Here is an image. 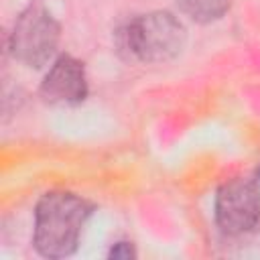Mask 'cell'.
Listing matches in <instances>:
<instances>
[{
	"mask_svg": "<svg viewBox=\"0 0 260 260\" xmlns=\"http://www.w3.org/2000/svg\"><path fill=\"white\" fill-rule=\"evenodd\" d=\"M93 205L71 191H47L35 207V250L45 258L71 256Z\"/></svg>",
	"mask_w": 260,
	"mask_h": 260,
	"instance_id": "obj_1",
	"label": "cell"
},
{
	"mask_svg": "<svg viewBox=\"0 0 260 260\" xmlns=\"http://www.w3.org/2000/svg\"><path fill=\"white\" fill-rule=\"evenodd\" d=\"M187 43L183 22L167 12L152 10L132 18L120 32V45L130 59L146 65L173 61Z\"/></svg>",
	"mask_w": 260,
	"mask_h": 260,
	"instance_id": "obj_2",
	"label": "cell"
},
{
	"mask_svg": "<svg viewBox=\"0 0 260 260\" xmlns=\"http://www.w3.org/2000/svg\"><path fill=\"white\" fill-rule=\"evenodd\" d=\"M61 26L43 4L26 6L14 20L8 49L16 61L30 69L45 67L59 45Z\"/></svg>",
	"mask_w": 260,
	"mask_h": 260,
	"instance_id": "obj_3",
	"label": "cell"
},
{
	"mask_svg": "<svg viewBox=\"0 0 260 260\" xmlns=\"http://www.w3.org/2000/svg\"><path fill=\"white\" fill-rule=\"evenodd\" d=\"M215 223L223 234L240 236L260 221V189L250 179L225 181L215 195Z\"/></svg>",
	"mask_w": 260,
	"mask_h": 260,
	"instance_id": "obj_4",
	"label": "cell"
},
{
	"mask_svg": "<svg viewBox=\"0 0 260 260\" xmlns=\"http://www.w3.org/2000/svg\"><path fill=\"white\" fill-rule=\"evenodd\" d=\"M85 67L73 55H59L39 87L41 98L53 106H77L87 98Z\"/></svg>",
	"mask_w": 260,
	"mask_h": 260,
	"instance_id": "obj_5",
	"label": "cell"
},
{
	"mask_svg": "<svg viewBox=\"0 0 260 260\" xmlns=\"http://www.w3.org/2000/svg\"><path fill=\"white\" fill-rule=\"evenodd\" d=\"M181 12L193 22L209 24L219 20L232 6V0H177Z\"/></svg>",
	"mask_w": 260,
	"mask_h": 260,
	"instance_id": "obj_6",
	"label": "cell"
},
{
	"mask_svg": "<svg viewBox=\"0 0 260 260\" xmlns=\"http://www.w3.org/2000/svg\"><path fill=\"white\" fill-rule=\"evenodd\" d=\"M108 258H112V260H132V258H136V250L130 242H116L110 248Z\"/></svg>",
	"mask_w": 260,
	"mask_h": 260,
	"instance_id": "obj_7",
	"label": "cell"
},
{
	"mask_svg": "<svg viewBox=\"0 0 260 260\" xmlns=\"http://www.w3.org/2000/svg\"><path fill=\"white\" fill-rule=\"evenodd\" d=\"M258 175H260V171H258Z\"/></svg>",
	"mask_w": 260,
	"mask_h": 260,
	"instance_id": "obj_8",
	"label": "cell"
}]
</instances>
